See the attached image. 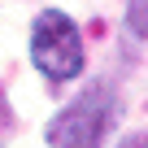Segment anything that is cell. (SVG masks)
I'll use <instances>...</instances> for the list:
<instances>
[{
  "mask_svg": "<svg viewBox=\"0 0 148 148\" xmlns=\"http://www.w3.org/2000/svg\"><path fill=\"white\" fill-rule=\"evenodd\" d=\"M31 61L52 83H70L83 74V35L70 13L39 9V18L31 22Z\"/></svg>",
  "mask_w": 148,
  "mask_h": 148,
  "instance_id": "cell-2",
  "label": "cell"
},
{
  "mask_svg": "<svg viewBox=\"0 0 148 148\" xmlns=\"http://www.w3.org/2000/svg\"><path fill=\"white\" fill-rule=\"evenodd\" d=\"M126 31L135 39H148V0H131L126 5Z\"/></svg>",
  "mask_w": 148,
  "mask_h": 148,
  "instance_id": "cell-3",
  "label": "cell"
},
{
  "mask_svg": "<svg viewBox=\"0 0 148 148\" xmlns=\"http://www.w3.org/2000/svg\"><path fill=\"white\" fill-rule=\"evenodd\" d=\"M113 113H118V92L105 83H92L74 96V105H65L44 126V139L52 148H100L105 131L113 126Z\"/></svg>",
  "mask_w": 148,
  "mask_h": 148,
  "instance_id": "cell-1",
  "label": "cell"
}]
</instances>
